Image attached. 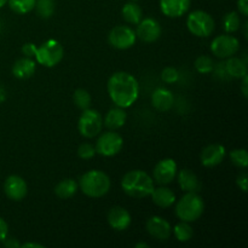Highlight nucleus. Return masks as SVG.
<instances>
[{"mask_svg": "<svg viewBox=\"0 0 248 248\" xmlns=\"http://www.w3.org/2000/svg\"><path fill=\"white\" fill-rule=\"evenodd\" d=\"M64 56L63 46L57 40H47L36 48V63L46 68H52L57 65Z\"/></svg>", "mask_w": 248, "mask_h": 248, "instance_id": "obj_6", "label": "nucleus"}, {"mask_svg": "<svg viewBox=\"0 0 248 248\" xmlns=\"http://www.w3.org/2000/svg\"><path fill=\"white\" fill-rule=\"evenodd\" d=\"M240 50V40L234 35L230 34H223V35L216 36L211 43V51L213 55L222 60L235 56Z\"/></svg>", "mask_w": 248, "mask_h": 248, "instance_id": "obj_9", "label": "nucleus"}, {"mask_svg": "<svg viewBox=\"0 0 248 248\" xmlns=\"http://www.w3.org/2000/svg\"><path fill=\"white\" fill-rule=\"evenodd\" d=\"M2 244H4V246L6 248H21V245L18 242V240L17 239H14V237H6V239L2 241Z\"/></svg>", "mask_w": 248, "mask_h": 248, "instance_id": "obj_39", "label": "nucleus"}, {"mask_svg": "<svg viewBox=\"0 0 248 248\" xmlns=\"http://www.w3.org/2000/svg\"><path fill=\"white\" fill-rule=\"evenodd\" d=\"M178 184L184 193H199L201 189V182L199 177L191 170L183 169L177 172Z\"/></svg>", "mask_w": 248, "mask_h": 248, "instance_id": "obj_18", "label": "nucleus"}, {"mask_svg": "<svg viewBox=\"0 0 248 248\" xmlns=\"http://www.w3.org/2000/svg\"><path fill=\"white\" fill-rule=\"evenodd\" d=\"M230 160L235 166L240 167V169H246L248 166V153L246 149L241 148V149H234L230 152L229 154Z\"/></svg>", "mask_w": 248, "mask_h": 248, "instance_id": "obj_31", "label": "nucleus"}, {"mask_svg": "<svg viewBox=\"0 0 248 248\" xmlns=\"http://www.w3.org/2000/svg\"><path fill=\"white\" fill-rule=\"evenodd\" d=\"M242 82H241V91H242V94H244L245 98H247L248 96V75L246 74L245 77L241 78Z\"/></svg>", "mask_w": 248, "mask_h": 248, "instance_id": "obj_40", "label": "nucleus"}, {"mask_svg": "<svg viewBox=\"0 0 248 248\" xmlns=\"http://www.w3.org/2000/svg\"><path fill=\"white\" fill-rule=\"evenodd\" d=\"M135 247H136V248H142V247L148 248V247H149V245H148V244H144V242H138V244L136 245Z\"/></svg>", "mask_w": 248, "mask_h": 248, "instance_id": "obj_43", "label": "nucleus"}, {"mask_svg": "<svg viewBox=\"0 0 248 248\" xmlns=\"http://www.w3.org/2000/svg\"><path fill=\"white\" fill-rule=\"evenodd\" d=\"M147 232L154 239L159 241H166L172 235L171 223L160 216H153L147 220Z\"/></svg>", "mask_w": 248, "mask_h": 248, "instance_id": "obj_13", "label": "nucleus"}, {"mask_svg": "<svg viewBox=\"0 0 248 248\" xmlns=\"http://www.w3.org/2000/svg\"><path fill=\"white\" fill-rule=\"evenodd\" d=\"M224 68L228 77L235 78V79H241L242 77L247 74L246 61L234 57V56L227 58V62H224Z\"/></svg>", "mask_w": 248, "mask_h": 248, "instance_id": "obj_23", "label": "nucleus"}, {"mask_svg": "<svg viewBox=\"0 0 248 248\" xmlns=\"http://www.w3.org/2000/svg\"><path fill=\"white\" fill-rule=\"evenodd\" d=\"M135 31L140 40L144 43H154L161 36V26L155 18L147 17L140 19Z\"/></svg>", "mask_w": 248, "mask_h": 248, "instance_id": "obj_12", "label": "nucleus"}, {"mask_svg": "<svg viewBox=\"0 0 248 248\" xmlns=\"http://www.w3.org/2000/svg\"><path fill=\"white\" fill-rule=\"evenodd\" d=\"M107 219H108L109 227L116 232L126 230L132 222L130 212L121 206H115V207L110 208L108 216H107Z\"/></svg>", "mask_w": 248, "mask_h": 248, "instance_id": "obj_16", "label": "nucleus"}, {"mask_svg": "<svg viewBox=\"0 0 248 248\" xmlns=\"http://www.w3.org/2000/svg\"><path fill=\"white\" fill-rule=\"evenodd\" d=\"M237 9L239 14H241L244 17L248 16V0H237Z\"/></svg>", "mask_w": 248, "mask_h": 248, "instance_id": "obj_38", "label": "nucleus"}, {"mask_svg": "<svg viewBox=\"0 0 248 248\" xmlns=\"http://www.w3.org/2000/svg\"><path fill=\"white\" fill-rule=\"evenodd\" d=\"M121 188L124 193L135 199H144L150 196L154 190V179L142 170L128 171L121 179Z\"/></svg>", "mask_w": 248, "mask_h": 248, "instance_id": "obj_2", "label": "nucleus"}, {"mask_svg": "<svg viewBox=\"0 0 248 248\" xmlns=\"http://www.w3.org/2000/svg\"><path fill=\"white\" fill-rule=\"evenodd\" d=\"M41 18H50L55 12V0H35V7Z\"/></svg>", "mask_w": 248, "mask_h": 248, "instance_id": "obj_30", "label": "nucleus"}, {"mask_svg": "<svg viewBox=\"0 0 248 248\" xmlns=\"http://www.w3.org/2000/svg\"><path fill=\"white\" fill-rule=\"evenodd\" d=\"M121 15H123V18L125 19V22H127L128 24H135V26H137L140 19L143 18L142 7L136 1L126 2L121 10Z\"/></svg>", "mask_w": 248, "mask_h": 248, "instance_id": "obj_24", "label": "nucleus"}, {"mask_svg": "<svg viewBox=\"0 0 248 248\" xmlns=\"http://www.w3.org/2000/svg\"><path fill=\"white\" fill-rule=\"evenodd\" d=\"M195 69L198 70L200 74H208V73L213 72L215 69V63L210 56H200L195 60Z\"/></svg>", "mask_w": 248, "mask_h": 248, "instance_id": "obj_32", "label": "nucleus"}, {"mask_svg": "<svg viewBox=\"0 0 248 248\" xmlns=\"http://www.w3.org/2000/svg\"><path fill=\"white\" fill-rule=\"evenodd\" d=\"M191 0H160V10L171 18H178L189 11Z\"/></svg>", "mask_w": 248, "mask_h": 248, "instance_id": "obj_17", "label": "nucleus"}, {"mask_svg": "<svg viewBox=\"0 0 248 248\" xmlns=\"http://www.w3.org/2000/svg\"><path fill=\"white\" fill-rule=\"evenodd\" d=\"M136 40V31L130 26H116L108 34L109 44L118 50H127L132 47Z\"/></svg>", "mask_w": 248, "mask_h": 248, "instance_id": "obj_10", "label": "nucleus"}, {"mask_svg": "<svg viewBox=\"0 0 248 248\" xmlns=\"http://www.w3.org/2000/svg\"><path fill=\"white\" fill-rule=\"evenodd\" d=\"M150 196H152L153 202L161 208L171 207L177 200L176 194L165 186H160L157 188H154V190L150 194Z\"/></svg>", "mask_w": 248, "mask_h": 248, "instance_id": "obj_20", "label": "nucleus"}, {"mask_svg": "<svg viewBox=\"0 0 248 248\" xmlns=\"http://www.w3.org/2000/svg\"><path fill=\"white\" fill-rule=\"evenodd\" d=\"M36 46L35 44L33 43H27L22 46V53L24 55V57H29V58H33L35 57V53H36Z\"/></svg>", "mask_w": 248, "mask_h": 248, "instance_id": "obj_35", "label": "nucleus"}, {"mask_svg": "<svg viewBox=\"0 0 248 248\" xmlns=\"http://www.w3.org/2000/svg\"><path fill=\"white\" fill-rule=\"evenodd\" d=\"M7 235H9V225H7L6 220L0 217V242L4 241Z\"/></svg>", "mask_w": 248, "mask_h": 248, "instance_id": "obj_37", "label": "nucleus"}, {"mask_svg": "<svg viewBox=\"0 0 248 248\" xmlns=\"http://www.w3.org/2000/svg\"><path fill=\"white\" fill-rule=\"evenodd\" d=\"M10 9L18 15H26L33 11L35 7V0H7Z\"/></svg>", "mask_w": 248, "mask_h": 248, "instance_id": "obj_28", "label": "nucleus"}, {"mask_svg": "<svg viewBox=\"0 0 248 248\" xmlns=\"http://www.w3.org/2000/svg\"><path fill=\"white\" fill-rule=\"evenodd\" d=\"M176 216L182 222L193 223L200 219L205 211V202L199 193H186L176 205Z\"/></svg>", "mask_w": 248, "mask_h": 248, "instance_id": "obj_4", "label": "nucleus"}, {"mask_svg": "<svg viewBox=\"0 0 248 248\" xmlns=\"http://www.w3.org/2000/svg\"><path fill=\"white\" fill-rule=\"evenodd\" d=\"M108 94L113 103L120 108H130L140 96V84L132 74L116 72L109 78L107 84Z\"/></svg>", "mask_w": 248, "mask_h": 248, "instance_id": "obj_1", "label": "nucleus"}, {"mask_svg": "<svg viewBox=\"0 0 248 248\" xmlns=\"http://www.w3.org/2000/svg\"><path fill=\"white\" fill-rule=\"evenodd\" d=\"M5 97H6V93H5V90L2 89L1 86H0V103H1V102H4Z\"/></svg>", "mask_w": 248, "mask_h": 248, "instance_id": "obj_42", "label": "nucleus"}, {"mask_svg": "<svg viewBox=\"0 0 248 248\" xmlns=\"http://www.w3.org/2000/svg\"><path fill=\"white\" fill-rule=\"evenodd\" d=\"M73 101H74L75 106L78 107L81 110H85V109H89L90 106H91L92 97L90 94L89 91L84 89H78L74 91V94H73Z\"/></svg>", "mask_w": 248, "mask_h": 248, "instance_id": "obj_29", "label": "nucleus"}, {"mask_svg": "<svg viewBox=\"0 0 248 248\" xmlns=\"http://www.w3.org/2000/svg\"><path fill=\"white\" fill-rule=\"evenodd\" d=\"M124 147V138L120 133L115 132L114 130L108 131V132L99 133V137L97 140L96 153L106 157L115 156L116 154L121 152Z\"/></svg>", "mask_w": 248, "mask_h": 248, "instance_id": "obj_8", "label": "nucleus"}, {"mask_svg": "<svg viewBox=\"0 0 248 248\" xmlns=\"http://www.w3.org/2000/svg\"><path fill=\"white\" fill-rule=\"evenodd\" d=\"M186 28L198 38H207L215 31L216 22L208 12L203 10H195L186 17Z\"/></svg>", "mask_w": 248, "mask_h": 248, "instance_id": "obj_5", "label": "nucleus"}, {"mask_svg": "<svg viewBox=\"0 0 248 248\" xmlns=\"http://www.w3.org/2000/svg\"><path fill=\"white\" fill-rule=\"evenodd\" d=\"M36 63L29 57H22L12 65V74L17 79H28L35 73Z\"/></svg>", "mask_w": 248, "mask_h": 248, "instance_id": "obj_21", "label": "nucleus"}, {"mask_svg": "<svg viewBox=\"0 0 248 248\" xmlns=\"http://www.w3.org/2000/svg\"><path fill=\"white\" fill-rule=\"evenodd\" d=\"M225 156H227V150L224 145L213 143L203 148L200 154V161L202 166L211 169V167H216L222 164Z\"/></svg>", "mask_w": 248, "mask_h": 248, "instance_id": "obj_15", "label": "nucleus"}, {"mask_svg": "<svg viewBox=\"0 0 248 248\" xmlns=\"http://www.w3.org/2000/svg\"><path fill=\"white\" fill-rule=\"evenodd\" d=\"M178 172V166L173 159H162L155 165L153 171V179L154 183L159 186H167L174 181Z\"/></svg>", "mask_w": 248, "mask_h": 248, "instance_id": "obj_11", "label": "nucleus"}, {"mask_svg": "<svg viewBox=\"0 0 248 248\" xmlns=\"http://www.w3.org/2000/svg\"><path fill=\"white\" fill-rule=\"evenodd\" d=\"M126 120H127V113L125 111V109L120 108V107H115V108H111L106 114L103 124L109 130L115 131L123 127L126 124Z\"/></svg>", "mask_w": 248, "mask_h": 248, "instance_id": "obj_22", "label": "nucleus"}, {"mask_svg": "<svg viewBox=\"0 0 248 248\" xmlns=\"http://www.w3.org/2000/svg\"><path fill=\"white\" fill-rule=\"evenodd\" d=\"M179 72L173 67H166L161 72V80L166 84H174L178 81Z\"/></svg>", "mask_w": 248, "mask_h": 248, "instance_id": "obj_34", "label": "nucleus"}, {"mask_svg": "<svg viewBox=\"0 0 248 248\" xmlns=\"http://www.w3.org/2000/svg\"><path fill=\"white\" fill-rule=\"evenodd\" d=\"M79 189L89 198L99 199L109 193L111 186L108 174L99 170H90L85 172L79 181Z\"/></svg>", "mask_w": 248, "mask_h": 248, "instance_id": "obj_3", "label": "nucleus"}, {"mask_svg": "<svg viewBox=\"0 0 248 248\" xmlns=\"http://www.w3.org/2000/svg\"><path fill=\"white\" fill-rule=\"evenodd\" d=\"M5 195L12 201H21L28 194V186L21 176L11 174L5 179L4 183Z\"/></svg>", "mask_w": 248, "mask_h": 248, "instance_id": "obj_14", "label": "nucleus"}, {"mask_svg": "<svg viewBox=\"0 0 248 248\" xmlns=\"http://www.w3.org/2000/svg\"><path fill=\"white\" fill-rule=\"evenodd\" d=\"M172 232H173L177 241L179 242L190 241V240L193 239V235H194V230L193 228H191L190 223L182 222V220L178 223V224H176V227L172 228Z\"/></svg>", "mask_w": 248, "mask_h": 248, "instance_id": "obj_26", "label": "nucleus"}, {"mask_svg": "<svg viewBox=\"0 0 248 248\" xmlns=\"http://www.w3.org/2000/svg\"><path fill=\"white\" fill-rule=\"evenodd\" d=\"M223 27L225 33L232 34L241 28V18L240 14L236 11H230L223 17Z\"/></svg>", "mask_w": 248, "mask_h": 248, "instance_id": "obj_27", "label": "nucleus"}, {"mask_svg": "<svg viewBox=\"0 0 248 248\" xmlns=\"http://www.w3.org/2000/svg\"><path fill=\"white\" fill-rule=\"evenodd\" d=\"M78 190H79V184L72 178L62 179L55 186V194L63 200L73 198L78 193Z\"/></svg>", "mask_w": 248, "mask_h": 248, "instance_id": "obj_25", "label": "nucleus"}, {"mask_svg": "<svg viewBox=\"0 0 248 248\" xmlns=\"http://www.w3.org/2000/svg\"><path fill=\"white\" fill-rule=\"evenodd\" d=\"M128 1H138V0H128Z\"/></svg>", "mask_w": 248, "mask_h": 248, "instance_id": "obj_45", "label": "nucleus"}, {"mask_svg": "<svg viewBox=\"0 0 248 248\" xmlns=\"http://www.w3.org/2000/svg\"><path fill=\"white\" fill-rule=\"evenodd\" d=\"M22 248H29V247H33V248H44L43 245L40 244H36V242H26V244L21 245Z\"/></svg>", "mask_w": 248, "mask_h": 248, "instance_id": "obj_41", "label": "nucleus"}, {"mask_svg": "<svg viewBox=\"0 0 248 248\" xmlns=\"http://www.w3.org/2000/svg\"><path fill=\"white\" fill-rule=\"evenodd\" d=\"M174 97L173 93L169 89L165 87H157L152 93V104L156 110L165 113L169 111L173 107Z\"/></svg>", "mask_w": 248, "mask_h": 248, "instance_id": "obj_19", "label": "nucleus"}, {"mask_svg": "<svg viewBox=\"0 0 248 248\" xmlns=\"http://www.w3.org/2000/svg\"><path fill=\"white\" fill-rule=\"evenodd\" d=\"M236 183H237V186H239L240 189H241L244 193H246L247 191V186H248V177H247V173L246 172H242V173H240L239 176H237L236 178Z\"/></svg>", "mask_w": 248, "mask_h": 248, "instance_id": "obj_36", "label": "nucleus"}, {"mask_svg": "<svg viewBox=\"0 0 248 248\" xmlns=\"http://www.w3.org/2000/svg\"><path fill=\"white\" fill-rule=\"evenodd\" d=\"M6 2H7V0H0V7L5 6V5H6Z\"/></svg>", "mask_w": 248, "mask_h": 248, "instance_id": "obj_44", "label": "nucleus"}, {"mask_svg": "<svg viewBox=\"0 0 248 248\" xmlns=\"http://www.w3.org/2000/svg\"><path fill=\"white\" fill-rule=\"evenodd\" d=\"M96 148L91 143H82L78 148V156L82 160H90L96 155Z\"/></svg>", "mask_w": 248, "mask_h": 248, "instance_id": "obj_33", "label": "nucleus"}, {"mask_svg": "<svg viewBox=\"0 0 248 248\" xmlns=\"http://www.w3.org/2000/svg\"><path fill=\"white\" fill-rule=\"evenodd\" d=\"M103 118L96 109H85L78 121V130L85 138H93L102 132Z\"/></svg>", "mask_w": 248, "mask_h": 248, "instance_id": "obj_7", "label": "nucleus"}]
</instances>
